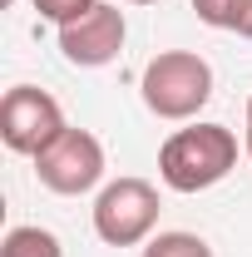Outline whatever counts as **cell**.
Instances as JSON below:
<instances>
[{"mask_svg":"<svg viewBox=\"0 0 252 257\" xmlns=\"http://www.w3.org/2000/svg\"><path fill=\"white\" fill-rule=\"evenodd\" d=\"M139 94H144V109L158 119H173V124L198 119V109L213 99V64L193 50H158L144 64Z\"/></svg>","mask_w":252,"mask_h":257,"instance_id":"7a4b0ae2","label":"cell"},{"mask_svg":"<svg viewBox=\"0 0 252 257\" xmlns=\"http://www.w3.org/2000/svg\"><path fill=\"white\" fill-rule=\"evenodd\" d=\"M237 168V134L227 124L173 128L158 149V178L173 193H208Z\"/></svg>","mask_w":252,"mask_h":257,"instance_id":"6da1fadb","label":"cell"},{"mask_svg":"<svg viewBox=\"0 0 252 257\" xmlns=\"http://www.w3.org/2000/svg\"><path fill=\"white\" fill-rule=\"evenodd\" d=\"M0 257H64L60 237L50 227H35V223H20L0 237Z\"/></svg>","mask_w":252,"mask_h":257,"instance_id":"52a82bcc","label":"cell"},{"mask_svg":"<svg viewBox=\"0 0 252 257\" xmlns=\"http://www.w3.org/2000/svg\"><path fill=\"white\" fill-rule=\"evenodd\" d=\"M139 257H213V247L198 232H158V237L144 242Z\"/></svg>","mask_w":252,"mask_h":257,"instance_id":"ba28073f","label":"cell"},{"mask_svg":"<svg viewBox=\"0 0 252 257\" xmlns=\"http://www.w3.org/2000/svg\"><path fill=\"white\" fill-rule=\"evenodd\" d=\"M158 188L149 178H114L94 198V232L109 247H139L158 227Z\"/></svg>","mask_w":252,"mask_h":257,"instance_id":"3957f363","label":"cell"},{"mask_svg":"<svg viewBox=\"0 0 252 257\" xmlns=\"http://www.w3.org/2000/svg\"><path fill=\"white\" fill-rule=\"evenodd\" d=\"M35 178L50 193H60V198H79V193L99 188V178H104V144L89 128H64L45 154H35Z\"/></svg>","mask_w":252,"mask_h":257,"instance_id":"5b68a950","label":"cell"},{"mask_svg":"<svg viewBox=\"0 0 252 257\" xmlns=\"http://www.w3.org/2000/svg\"><path fill=\"white\" fill-rule=\"evenodd\" d=\"M124 40H129L124 10L99 0L89 15H79V20L60 25V55L74 64V69H104V64L119 60Z\"/></svg>","mask_w":252,"mask_h":257,"instance_id":"8992f818","label":"cell"},{"mask_svg":"<svg viewBox=\"0 0 252 257\" xmlns=\"http://www.w3.org/2000/svg\"><path fill=\"white\" fill-rule=\"evenodd\" d=\"M64 128H69L64 124V109L50 89H35V84L5 89V99H0V144L10 154L35 159V154H45L60 139Z\"/></svg>","mask_w":252,"mask_h":257,"instance_id":"277c9868","label":"cell"},{"mask_svg":"<svg viewBox=\"0 0 252 257\" xmlns=\"http://www.w3.org/2000/svg\"><path fill=\"white\" fill-rule=\"evenodd\" d=\"M237 35H242V40H252V5H247V20H242V30H237Z\"/></svg>","mask_w":252,"mask_h":257,"instance_id":"7c38bea8","label":"cell"},{"mask_svg":"<svg viewBox=\"0 0 252 257\" xmlns=\"http://www.w3.org/2000/svg\"><path fill=\"white\" fill-rule=\"evenodd\" d=\"M99 0H35V10H40V20H50V25H69V20H79V15H89Z\"/></svg>","mask_w":252,"mask_h":257,"instance_id":"30bf717a","label":"cell"},{"mask_svg":"<svg viewBox=\"0 0 252 257\" xmlns=\"http://www.w3.org/2000/svg\"><path fill=\"white\" fill-rule=\"evenodd\" d=\"M129 5H158V0H129Z\"/></svg>","mask_w":252,"mask_h":257,"instance_id":"4fadbf2b","label":"cell"},{"mask_svg":"<svg viewBox=\"0 0 252 257\" xmlns=\"http://www.w3.org/2000/svg\"><path fill=\"white\" fill-rule=\"evenodd\" d=\"M242 149H247V159H252V99H247V134H242Z\"/></svg>","mask_w":252,"mask_h":257,"instance_id":"8fae6325","label":"cell"},{"mask_svg":"<svg viewBox=\"0 0 252 257\" xmlns=\"http://www.w3.org/2000/svg\"><path fill=\"white\" fill-rule=\"evenodd\" d=\"M247 5H252V0H193V10H198L203 25H213V30H232V35L242 30Z\"/></svg>","mask_w":252,"mask_h":257,"instance_id":"9c48e42d","label":"cell"}]
</instances>
